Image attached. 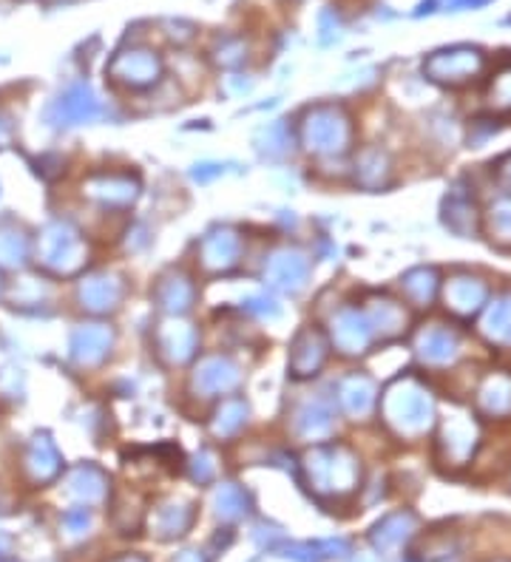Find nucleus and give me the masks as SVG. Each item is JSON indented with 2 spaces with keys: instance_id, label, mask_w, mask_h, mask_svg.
<instances>
[{
  "instance_id": "obj_22",
  "label": "nucleus",
  "mask_w": 511,
  "mask_h": 562,
  "mask_svg": "<svg viewBox=\"0 0 511 562\" xmlns=\"http://www.w3.org/2000/svg\"><path fill=\"white\" fill-rule=\"evenodd\" d=\"M336 392H339L336 398H339L341 410L355 420L367 418L369 412L375 410V404H378V387H375V381L369 375H346V378L339 381V390Z\"/></svg>"
},
{
  "instance_id": "obj_44",
  "label": "nucleus",
  "mask_w": 511,
  "mask_h": 562,
  "mask_svg": "<svg viewBox=\"0 0 511 562\" xmlns=\"http://www.w3.org/2000/svg\"><path fill=\"white\" fill-rule=\"evenodd\" d=\"M191 475H194V480H199V484H208L210 477L217 475V463H214L210 452L196 454L194 463H191Z\"/></svg>"
},
{
  "instance_id": "obj_42",
  "label": "nucleus",
  "mask_w": 511,
  "mask_h": 562,
  "mask_svg": "<svg viewBox=\"0 0 511 562\" xmlns=\"http://www.w3.org/2000/svg\"><path fill=\"white\" fill-rule=\"evenodd\" d=\"M242 310L251 313L256 318H279L281 316V304L276 302L273 296H267V293H256V296H247L242 302Z\"/></svg>"
},
{
  "instance_id": "obj_38",
  "label": "nucleus",
  "mask_w": 511,
  "mask_h": 562,
  "mask_svg": "<svg viewBox=\"0 0 511 562\" xmlns=\"http://www.w3.org/2000/svg\"><path fill=\"white\" fill-rule=\"evenodd\" d=\"M29 256V242L17 228H0V265L21 267Z\"/></svg>"
},
{
  "instance_id": "obj_8",
  "label": "nucleus",
  "mask_w": 511,
  "mask_h": 562,
  "mask_svg": "<svg viewBox=\"0 0 511 562\" xmlns=\"http://www.w3.org/2000/svg\"><path fill=\"white\" fill-rule=\"evenodd\" d=\"M109 77L125 88H148L162 77V60L157 51L134 46L117 51L109 63Z\"/></svg>"
},
{
  "instance_id": "obj_26",
  "label": "nucleus",
  "mask_w": 511,
  "mask_h": 562,
  "mask_svg": "<svg viewBox=\"0 0 511 562\" xmlns=\"http://www.w3.org/2000/svg\"><path fill=\"white\" fill-rule=\"evenodd\" d=\"M369 327H373V335H381V339H396L406 330L410 325V316H406V307L398 302H389V298H375L369 302V307L364 310Z\"/></svg>"
},
{
  "instance_id": "obj_35",
  "label": "nucleus",
  "mask_w": 511,
  "mask_h": 562,
  "mask_svg": "<svg viewBox=\"0 0 511 562\" xmlns=\"http://www.w3.org/2000/svg\"><path fill=\"white\" fill-rule=\"evenodd\" d=\"M214 509L222 520H242L251 512V498L247 491L236 484H222L214 494Z\"/></svg>"
},
{
  "instance_id": "obj_48",
  "label": "nucleus",
  "mask_w": 511,
  "mask_h": 562,
  "mask_svg": "<svg viewBox=\"0 0 511 562\" xmlns=\"http://www.w3.org/2000/svg\"><path fill=\"white\" fill-rule=\"evenodd\" d=\"M497 182L511 194V154H506V157L497 162Z\"/></svg>"
},
{
  "instance_id": "obj_6",
  "label": "nucleus",
  "mask_w": 511,
  "mask_h": 562,
  "mask_svg": "<svg viewBox=\"0 0 511 562\" xmlns=\"http://www.w3.org/2000/svg\"><path fill=\"white\" fill-rule=\"evenodd\" d=\"M486 69V54L475 46H452L433 51L424 60V74L440 86H466Z\"/></svg>"
},
{
  "instance_id": "obj_25",
  "label": "nucleus",
  "mask_w": 511,
  "mask_h": 562,
  "mask_svg": "<svg viewBox=\"0 0 511 562\" xmlns=\"http://www.w3.org/2000/svg\"><path fill=\"white\" fill-rule=\"evenodd\" d=\"M477 410L486 418H511V378L503 372L489 375L477 390Z\"/></svg>"
},
{
  "instance_id": "obj_32",
  "label": "nucleus",
  "mask_w": 511,
  "mask_h": 562,
  "mask_svg": "<svg viewBox=\"0 0 511 562\" xmlns=\"http://www.w3.org/2000/svg\"><path fill=\"white\" fill-rule=\"evenodd\" d=\"M438 270L435 267H415L401 279V290L412 307H429L438 293Z\"/></svg>"
},
{
  "instance_id": "obj_17",
  "label": "nucleus",
  "mask_w": 511,
  "mask_h": 562,
  "mask_svg": "<svg viewBox=\"0 0 511 562\" xmlns=\"http://www.w3.org/2000/svg\"><path fill=\"white\" fill-rule=\"evenodd\" d=\"M415 355L426 367H449L461 355V339L449 327L429 325L415 335Z\"/></svg>"
},
{
  "instance_id": "obj_11",
  "label": "nucleus",
  "mask_w": 511,
  "mask_h": 562,
  "mask_svg": "<svg viewBox=\"0 0 511 562\" xmlns=\"http://www.w3.org/2000/svg\"><path fill=\"white\" fill-rule=\"evenodd\" d=\"M330 339L336 344V350L344 355H361L367 353L369 344H373V327H369L364 310H355V307H341L330 321Z\"/></svg>"
},
{
  "instance_id": "obj_2",
  "label": "nucleus",
  "mask_w": 511,
  "mask_h": 562,
  "mask_svg": "<svg viewBox=\"0 0 511 562\" xmlns=\"http://www.w3.org/2000/svg\"><path fill=\"white\" fill-rule=\"evenodd\" d=\"M304 468L318 494H350L361 480V463L353 449L341 443L316 447L304 457Z\"/></svg>"
},
{
  "instance_id": "obj_23",
  "label": "nucleus",
  "mask_w": 511,
  "mask_h": 562,
  "mask_svg": "<svg viewBox=\"0 0 511 562\" xmlns=\"http://www.w3.org/2000/svg\"><path fill=\"white\" fill-rule=\"evenodd\" d=\"M23 468H26L32 484H49V480L60 475L63 457H60L58 447L51 443L49 435H37L32 440L29 449H26V457H23Z\"/></svg>"
},
{
  "instance_id": "obj_3",
  "label": "nucleus",
  "mask_w": 511,
  "mask_h": 562,
  "mask_svg": "<svg viewBox=\"0 0 511 562\" xmlns=\"http://www.w3.org/2000/svg\"><path fill=\"white\" fill-rule=\"evenodd\" d=\"M353 143V120L341 106L325 102L304 114L302 145L316 157H341Z\"/></svg>"
},
{
  "instance_id": "obj_24",
  "label": "nucleus",
  "mask_w": 511,
  "mask_h": 562,
  "mask_svg": "<svg viewBox=\"0 0 511 562\" xmlns=\"http://www.w3.org/2000/svg\"><path fill=\"white\" fill-rule=\"evenodd\" d=\"M69 494L86 505L102 503L109 498V475L94 463H83L69 475Z\"/></svg>"
},
{
  "instance_id": "obj_13",
  "label": "nucleus",
  "mask_w": 511,
  "mask_h": 562,
  "mask_svg": "<svg viewBox=\"0 0 511 562\" xmlns=\"http://www.w3.org/2000/svg\"><path fill=\"white\" fill-rule=\"evenodd\" d=\"M477 424L466 415H449L440 426V452H443V461L452 463V466H466L472 457H475L477 449Z\"/></svg>"
},
{
  "instance_id": "obj_39",
  "label": "nucleus",
  "mask_w": 511,
  "mask_h": 562,
  "mask_svg": "<svg viewBox=\"0 0 511 562\" xmlns=\"http://www.w3.org/2000/svg\"><path fill=\"white\" fill-rule=\"evenodd\" d=\"M491 0H424L415 15H449V12H469V9H480Z\"/></svg>"
},
{
  "instance_id": "obj_9",
  "label": "nucleus",
  "mask_w": 511,
  "mask_h": 562,
  "mask_svg": "<svg viewBox=\"0 0 511 562\" xmlns=\"http://www.w3.org/2000/svg\"><path fill=\"white\" fill-rule=\"evenodd\" d=\"M123 298H125V284L123 279L114 273H92L80 281V288H77L80 307L94 313V316H106V313L120 310Z\"/></svg>"
},
{
  "instance_id": "obj_53",
  "label": "nucleus",
  "mask_w": 511,
  "mask_h": 562,
  "mask_svg": "<svg viewBox=\"0 0 511 562\" xmlns=\"http://www.w3.org/2000/svg\"><path fill=\"white\" fill-rule=\"evenodd\" d=\"M491 562H511V560H491Z\"/></svg>"
},
{
  "instance_id": "obj_31",
  "label": "nucleus",
  "mask_w": 511,
  "mask_h": 562,
  "mask_svg": "<svg viewBox=\"0 0 511 562\" xmlns=\"http://www.w3.org/2000/svg\"><path fill=\"white\" fill-rule=\"evenodd\" d=\"M191 523H194V505L177 503V500H168V503L159 505L157 514H154L151 520L154 532H157L162 540H171V537L185 534L187 528H191Z\"/></svg>"
},
{
  "instance_id": "obj_28",
  "label": "nucleus",
  "mask_w": 511,
  "mask_h": 562,
  "mask_svg": "<svg viewBox=\"0 0 511 562\" xmlns=\"http://www.w3.org/2000/svg\"><path fill=\"white\" fill-rule=\"evenodd\" d=\"M256 145V154L267 162H281L293 154V129H290L288 120H276V123H267L256 131L253 137Z\"/></svg>"
},
{
  "instance_id": "obj_34",
  "label": "nucleus",
  "mask_w": 511,
  "mask_h": 562,
  "mask_svg": "<svg viewBox=\"0 0 511 562\" xmlns=\"http://www.w3.org/2000/svg\"><path fill=\"white\" fill-rule=\"evenodd\" d=\"M389 173H392V162H389L387 151H381V148H367L355 159V182L361 187H369V191L381 187L389 180Z\"/></svg>"
},
{
  "instance_id": "obj_51",
  "label": "nucleus",
  "mask_w": 511,
  "mask_h": 562,
  "mask_svg": "<svg viewBox=\"0 0 511 562\" xmlns=\"http://www.w3.org/2000/svg\"><path fill=\"white\" fill-rule=\"evenodd\" d=\"M173 562H205V560H202L199 551H185V554H180Z\"/></svg>"
},
{
  "instance_id": "obj_15",
  "label": "nucleus",
  "mask_w": 511,
  "mask_h": 562,
  "mask_svg": "<svg viewBox=\"0 0 511 562\" xmlns=\"http://www.w3.org/2000/svg\"><path fill=\"white\" fill-rule=\"evenodd\" d=\"M151 296L166 316L182 318L191 307H194L196 284L194 279L187 273H182V270H168V273H162L157 279Z\"/></svg>"
},
{
  "instance_id": "obj_41",
  "label": "nucleus",
  "mask_w": 511,
  "mask_h": 562,
  "mask_svg": "<svg viewBox=\"0 0 511 562\" xmlns=\"http://www.w3.org/2000/svg\"><path fill=\"white\" fill-rule=\"evenodd\" d=\"M489 106L495 111H511V65L491 80Z\"/></svg>"
},
{
  "instance_id": "obj_19",
  "label": "nucleus",
  "mask_w": 511,
  "mask_h": 562,
  "mask_svg": "<svg viewBox=\"0 0 511 562\" xmlns=\"http://www.w3.org/2000/svg\"><path fill=\"white\" fill-rule=\"evenodd\" d=\"M157 346L159 355L168 361V364H185L196 355V346H199V332L194 325H187L182 318H168L157 327Z\"/></svg>"
},
{
  "instance_id": "obj_5",
  "label": "nucleus",
  "mask_w": 511,
  "mask_h": 562,
  "mask_svg": "<svg viewBox=\"0 0 511 562\" xmlns=\"http://www.w3.org/2000/svg\"><path fill=\"white\" fill-rule=\"evenodd\" d=\"M106 114H109V109L102 106V100L88 83H72L46 106V123L51 129H74V125L97 123Z\"/></svg>"
},
{
  "instance_id": "obj_20",
  "label": "nucleus",
  "mask_w": 511,
  "mask_h": 562,
  "mask_svg": "<svg viewBox=\"0 0 511 562\" xmlns=\"http://www.w3.org/2000/svg\"><path fill=\"white\" fill-rule=\"evenodd\" d=\"M486 298H489V284L477 276H452L443 288V302H447V310H452L454 316L469 318L480 313L486 307Z\"/></svg>"
},
{
  "instance_id": "obj_49",
  "label": "nucleus",
  "mask_w": 511,
  "mask_h": 562,
  "mask_svg": "<svg viewBox=\"0 0 511 562\" xmlns=\"http://www.w3.org/2000/svg\"><path fill=\"white\" fill-rule=\"evenodd\" d=\"M12 131H15V129H12V123H9V117L0 111V148H3V145L12 139Z\"/></svg>"
},
{
  "instance_id": "obj_50",
  "label": "nucleus",
  "mask_w": 511,
  "mask_h": 562,
  "mask_svg": "<svg viewBox=\"0 0 511 562\" xmlns=\"http://www.w3.org/2000/svg\"><path fill=\"white\" fill-rule=\"evenodd\" d=\"M231 88L236 94H247L253 88V80H236V77H231Z\"/></svg>"
},
{
  "instance_id": "obj_52",
  "label": "nucleus",
  "mask_w": 511,
  "mask_h": 562,
  "mask_svg": "<svg viewBox=\"0 0 511 562\" xmlns=\"http://www.w3.org/2000/svg\"><path fill=\"white\" fill-rule=\"evenodd\" d=\"M114 562H148V560H143V557L137 554H125V557H117Z\"/></svg>"
},
{
  "instance_id": "obj_12",
  "label": "nucleus",
  "mask_w": 511,
  "mask_h": 562,
  "mask_svg": "<svg viewBox=\"0 0 511 562\" xmlns=\"http://www.w3.org/2000/svg\"><path fill=\"white\" fill-rule=\"evenodd\" d=\"M242 236L233 228H214L199 242V265L208 273H228L239 265Z\"/></svg>"
},
{
  "instance_id": "obj_16",
  "label": "nucleus",
  "mask_w": 511,
  "mask_h": 562,
  "mask_svg": "<svg viewBox=\"0 0 511 562\" xmlns=\"http://www.w3.org/2000/svg\"><path fill=\"white\" fill-rule=\"evenodd\" d=\"M336 429V404L327 395H313L299 404L293 415V432L304 440H325Z\"/></svg>"
},
{
  "instance_id": "obj_10",
  "label": "nucleus",
  "mask_w": 511,
  "mask_h": 562,
  "mask_svg": "<svg viewBox=\"0 0 511 562\" xmlns=\"http://www.w3.org/2000/svg\"><path fill=\"white\" fill-rule=\"evenodd\" d=\"M194 390L202 398H217V395H231L242 383V369H239L236 361H231L228 355H208V358L199 361V367L194 372Z\"/></svg>"
},
{
  "instance_id": "obj_46",
  "label": "nucleus",
  "mask_w": 511,
  "mask_h": 562,
  "mask_svg": "<svg viewBox=\"0 0 511 562\" xmlns=\"http://www.w3.org/2000/svg\"><path fill=\"white\" fill-rule=\"evenodd\" d=\"M166 29H171V32H168V37L180 40V44L194 40V35H196V26H194V23H187V21H168Z\"/></svg>"
},
{
  "instance_id": "obj_43",
  "label": "nucleus",
  "mask_w": 511,
  "mask_h": 562,
  "mask_svg": "<svg viewBox=\"0 0 511 562\" xmlns=\"http://www.w3.org/2000/svg\"><path fill=\"white\" fill-rule=\"evenodd\" d=\"M224 173H228V166H222V162H199V166L191 168V180L199 182V185H208V182L219 180Z\"/></svg>"
},
{
  "instance_id": "obj_37",
  "label": "nucleus",
  "mask_w": 511,
  "mask_h": 562,
  "mask_svg": "<svg viewBox=\"0 0 511 562\" xmlns=\"http://www.w3.org/2000/svg\"><path fill=\"white\" fill-rule=\"evenodd\" d=\"M247 51H251V46H247L245 37L224 35L214 44L210 58H214V63L217 65H222V69H239V65H245Z\"/></svg>"
},
{
  "instance_id": "obj_29",
  "label": "nucleus",
  "mask_w": 511,
  "mask_h": 562,
  "mask_svg": "<svg viewBox=\"0 0 511 562\" xmlns=\"http://www.w3.org/2000/svg\"><path fill=\"white\" fill-rule=\"evenodd\" d=\"M418 526V517L412 512H392L373 528L369 540L378 551H392V548H401L403 542L410 540Z\"/></svg>"
},
{
  "instance_id": "obj_14",
  "label": "nucleus",
  "mask_w": 511,
  "mask_h": 562,
  "mask_svg": "<svg viewBox=\"0 0 511 562\" xmlns=\"http://www.w3.org/2000/svg\"><path fill=\"white\" fill-rule=\"evenodd\" d=\"M72 361L77 367L92 369L100 367L102 361L111 355V346H114V330L109 325H80L72 332Z\"/></svg>"
},
{
  "instance_id": "obj_30",
  "label": "nucleus",
  "mask_w": 511,
  "mask_h": 562,
  "mask_svg": "<svg viewBox=\"0 0 511 562\" xmlns=\"http://www.w3.org/2000/svg\"><path fill=\"white\" fill-rule=\"evenodd\" d=\"M480 332L491 344L511 346V293L497 296L495 302L486 304L480 318Z\"/></svg>"
},
{
  "instance_id": "obj_18",
  "label": "nucleus",
  "mask_w": 511,
  "mask_h": 562,
  "mask_svg": "<svg viewBox=\"0 0 511 562\" xmlns=\"http://www.w3.org/2000/svg\"><path fill=\"white\" fill-rule=\"evenodd\" d=\"M83 187L94 203L106 208H131L139 196V182L131 173H97Z\"/></svg>"
},
{
  "instance_id": "obj_40",
  "label": "nucleus",
  "mask_w": 511,
  "mask_h": 562,
  "mask_svg": "<svg viewBox=\"0 0 511 562\" xmlns=\"http://www.w3.org/2000/svg\"><path fill=\"white\" fill-rule=\"evenodd\" d=\"M344 37V26H341L339 12L332 7H327L321 15H318V44L321 46H332L339 44Z\"/></svg>"
},
{
  "instance_id": "obj_33",
  "label": "nucleus",
  "mask_w": 511,
  "mask_h": 562,
  "mask_svg": "<svg viewBox=\"0 0 511 562\" xmlns=\"http://www.w3.org/2000/svg\"><path fill=\"white\" fill-rule=\"evenodd\" d=\"M247 420H251V406H247L242 398H228V401L217 410L214 420H210V432L222 440L236 438V435L247 426Z\"/></svg>"
},
{
  "instance_id": "obj_36",
  "label": "nucleus",
  "mask_w": 511,
  "mask_h": 562,
  "mask_svg": "<svg viewBox=\"0 0 511 562\" xmlns=\"http://www.w3.org/2000/svg\"><path fill=\"white\" fill-rule=\"evenodd\" d=\"M486 231L497 247H511V194L491 205L486 213Z\"/></svg>"
},
{
  "instance_id": "obj_27",
  "label": "nucleus",
  "mask_w": 511,
  "mask_h": 562,
  "mask_svg": "<svg viewBox=\"0 0 511 562\" xmlns=\"http://www.w3.org/2000/svg\"><path fill=\"white\" fill-rule=\"evenodd\" d=\"M443 224H447L449 231L458 233V236L463 239L475 236L477 231L475 199H472L466 191H461V187L449 191V196L443 199Z\"/></svg>"
},
{
  "instance_id": "obj_7",
  "label": "nucleus",
  "mask_w": 511,
  "mask_h": 562,
  "mask_svg": "<svg viewBox=\"0 0 511 562\" xmlns=\"http://www.w3.org/2000/svg\"><path fill=\"white\" fill-rule=\"evenodd\" d=\"M311 281V259L295 247H279L265 261V284L284 296H299Z\"/></svg>"
},
{
  "instance_id": "obj_21",
  "label": "nucleus",
  "mask_w": 511,
  "mask_h": 562,
  "mask_svg": "<svg viewBox=\"0 0 511 562\" xmlns=\"http://www.w3.org/2000/svg\"><path fill=\"white\" fill-rule=\"evenodd\" d=\"M327 361V339L318 330L307 327L293 339L290 346V375L293 378H313Z\"/></svg>"
},
{
  "instance_id": "obj_4",
  "label": "nucleus",
  "mask_w": 511,
  "mask_h": 562,
  "mask_svg": "<svg viewBox=\"0 0 511 562\" xmlns=\"http://www.w3.org/2000/svg\"><path fill=\"white\" fill-rule=\"evenodd\" d=\"M37 261L51 273L72 276L86 265V242L69 222H49L37 239Z\"/></svg>"
},
{
  "instance_id": "obj_45",
  "label": "nucleus",
  "mask_w": 511,
  "mask_h": 562,
  "mask_svg": "<svg viewBox=\"0 0 511 562\" xmlns=\"http://www.w3.org/2000/svg\"><path fill=\"white\" fill-rule=\"evenodd\" d=\"M63 523L72 534H83L92 526V514H88V509H72V512L63 517Z\"/></svg>"
},
{
  "instance_id": "obj_47",
  "label": "nucleus",
  "mask_w": 511,
  "mask_h": 562,
  "mask_svg": "<svg viewBox=\"0 0 511 562\" xmlns=\"http://www.w3.org/2000/svg\"><path fill=\"white\" fill-rule=\"evenodd\" d=\"M486 123H489V120H475V123H472V134H469V143L475 145V148L497 134V125H486Z\"/></svg>"
},
{
  "instance_id": "obj_1",
  "label": "nucleus",
  "mask_w": 511,
  "mask_h": 562,
  "mask_svg": "<svg viewBox=\"0 0 511 562\" xmlns=\"http://www.w3.org/2000/svg\"><path fill=\"white\" fill-rule=\"evenodd\" d=\"M381 415L401 438H421L435 424V398L418 378H398L381 395Z\"/></svg>"
}]
</instances>
